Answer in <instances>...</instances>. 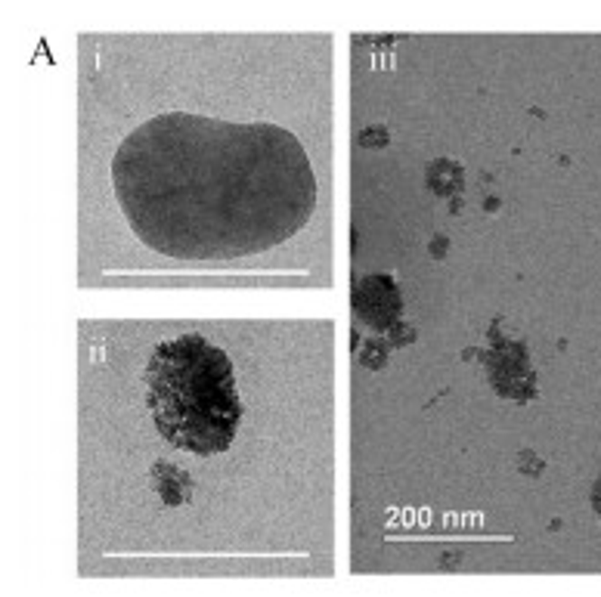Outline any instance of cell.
I'll return each mask as SVG.
<instances>
[{
	"mask_svg": "<svg viewBox=\"0 0 601 597\" xmlns=\"http://www.w3.org/2000/svg\"><path fill=\"white\" fill-rule=\"evenodd\" d=\"M112 183L136 236L180 260L270 251L316 210L307 152L277 124L158 115L118 145Z\"/></svg>",
	"mask_w": 601,
	"mask_h": 597,
	"instance_id": "1",
	"label": "cell"
},
{
	"mask_svg": "<svg viewBox=\"0 0 601 597\" xmlns=\"http://www.w3.org/2000/svg\"><path fill=\"white\" fill-rule=\"evenodd\" d=\"M149 409L158 431L193 455L227 452L236 440L242 403L230 356L202 334L158 344L146 366Z\"/></svg>",
	"mask_w": 601,
	"mask_h": 597,
	"instance_id": "2",
	"label": "cell"
}]
</instances>
